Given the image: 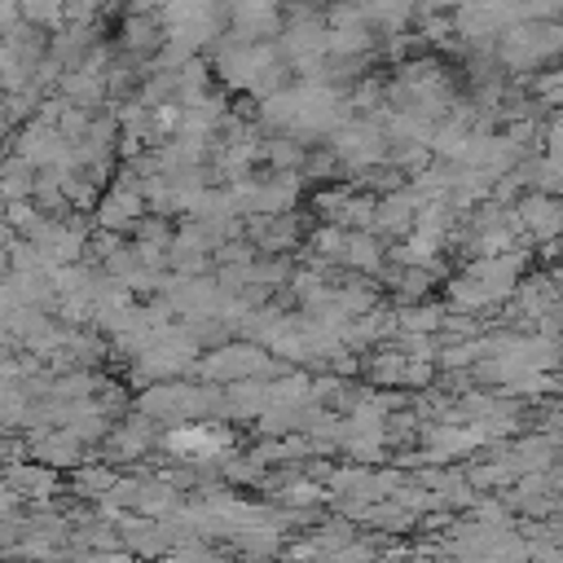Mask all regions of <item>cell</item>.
<instances>
[]
</instances>
